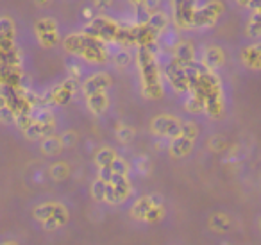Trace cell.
Segmentation results:
<instances>
[{"label":"cell","mask_w":261,"mask_h":245,"mask_svg":"<svg viewBox=\"0 0 261 245\" xmlns=\"http://www.w3.org/2000/svg\"><path fill=\"white\" fill-rule=\"evenodd\" d=\"M63 48L70 56L88 63V65H104L109 58L104 40L84 33H73L70 36H66L63 40Z\"/></svg>","instance_id":"obj_1"},{"label":"cell","mask_w":261,"mask_h":245,"mask_svg":"<svg viewBox=\"0 0 261 245\" xmlns=\"http://www.w3.org/2000/svg\"><path fill=\"white\" fill-rule=\"evenodd\" d=\"M31 34L38 47L43 51H54L65 40L61 33V22L48 11H41V15L34 20Z\"/></svg>","instance_id":"obj_2"},{"label":"cell","mask_w":261,"mask_h":245,"mask_svg":"<svg viewBox=\"0 0 261 245\" xmlns=\"http://www.w3.org/2000/svg\"><path fill=\"white\" fill-rule=\"evenodd\" d=\"M232 61V48L227 47L220 40H206L199 43V54H197V65L210 72H222Z\"/></svg>","instance_id":"obj_3"},{"label":"cell","mask_w":261,"mask_h":245,"mask_svg":"<svg viewBox=\"0 0 261 245\" xmlns=\"http://www.w3.org/2000/svg\"><path fill=\"white\" fill-rule=\"evenodd\" d=\"M229 6L225 0H202L193 16V31L210 33L217 29L229 15Z\"/></svg>","instance_id":"obj_4"},{"label":"cell","mask_w":261,"mask_h":245,"mask_svg":"<svg viewBox=\"0 0 261 245\" xmlns=\"http://www.w3.org/2000/svg\"><path fill=\"white\" fill-rule=\"evenodd\" d=\"M232 63L242 72L261 76V40H245L232 47Z\"/></svg>","instance_id":"obj_5"},{"label":"cell","mask_w":261,"mask_h":245,"mask_svg":"<svg viewBox=\"0 0 261 245\" xmlns=\"http://www.w3.org/2000/svg\"><path fill=\"white\" fill-rule=\"evenodd\" d=\"M138 66H140V77L143 83V91L149 99H160L163 95V83H161L160 66L154 58L152 52L140 51L138 56Z\"/></svg>","instance_id":"obj_6"},{"label":"cell","mask_w":261,"mask_h":245,"mask_svg":"<svg viewBox=\"0 0 261 245\" xmlns=\"http://www.w3.org/2000/svg\"><path fill=\"white\" fill-rule=\"evenodd\" d=\"M199 136H200L199 124L193 122V120H185L181 127V133L170 140V145H168L170 156L175 159L188 158L193 152V149H195V143H197V140H199Z\"/></svg>","instance_id":"obj_7"},{"label":"cell","mask_w":261,"mask_h":245,"mask_svg":"<svg viewBox=\"0 0 261 245\" xmlns=\"http://www.w3.org/2000/svg\"><path fill=\"white\" fill-rule=\"evenodd\" d=\"M56 131V115L50 109H41L38 115H31L29 126L23 129L29 140H41V138L48 136V134H54Z\"/></svg>","instance_id":"obj_8"},{"label":"cell","mask_w":261,"mask_h":245,"mask_svg":"<svg viewBox=\"0 0 261 245\" xmlns=\"http://www.w3.org/2000/svg\"><path fill=\"white\" fill-rule=\"evenodd\" d=\"M106 181V179H104ZM106 197L104 202L108 204H122L133 193V186H130L129 176H122V174H113L111 179L106 181Z\"/></svg>","instance_id":"obj_9"},{"label":"cell","mask_w":261,"mask_h":245,"mask_svg":"<svg viewBox=\"0 0 261 245\" xmlns=\"http://www.w3.org/2000/svg\"><path fill=\"white\" fill-rule=\"evenodd\" d=\"M202 0H172V18L182 31H193V16Z\"/></svg>","instance_id":"obj_10"},{"label":"cell","mask_w":261,"mask_h":245,"mask_svg":"<svg viewBox=\"0 0 261 245\" xmlns=\"http://www.w3.org/2000/svg\"><path fill=\"white\" fill-rule=\"evenodd\" d=\"M181 127H182L181 118L163 113V115H158L152 118V122H150V133L158 138L172 140V138H175L179 133H181Z\"/></svg>","instance_id":"obj_11"},{"label":"cell","mask_w":261,"mask_h":245,"mask_svg":"<svg viewBox=\"0 0 261 245\" xmlns=\"http://www.w3.org/2000/svg\"><path fill=\"white\" fill-rule=\"evenodd\" d=\"M242 36L245 40H261V2L247 15H243Z\"/></svg>","instance_id":"obj_12"},{"label":"cell","mask_w":261,"mask_h":245,"mask_svg":"<svg viewBox=\"0 0 261 245\" xmlns=\"http://www.w3.org/2000/svg\"><path fill=\"white\" fill-rule=\"evenodd\" d=\"M109 90H97L91 91V93H86L84 99H86V108L90 109V113L100 116L108 111L109 108Z\"/></svg>","instance_id":"obj_13"},{"label":"cell","mask_w":261,"mask_h":245,"mask_svg":"<svg viewBox=\"0 0 261 245\" xmlns=\"http://www.w3.org/2000/svg\"><path fill=\"white\" fill-rule=\"evenodd\" d=\"M66 149L65 140L59 134H48L40 140V152L43 156H59Z\"/></svg>","instance_id":"obj_14"},{"label":"cell","mask_w":261,"mask_h":245,"mask_svg":"<svg viewBox=\"0 0 261 245\" xmlns=\"http://www.w3.org/2000/svg\"><path fill=\"white\" fill-rule=\"evenodd\" d=\"M63 208H65V204H61V202H52V201L41 202V204H38L36 208H34L33 215L38 222L43 224V222H47L48 218H52L54 215H58Z\"/></svg>","instance_id":"obj_15"},{"label":"cell","mask_w":261,"mask_h":245,"mask_svg":"<svg viewBox=\"0 0 261 245\" xmlns=\"http://www.w3.org/2000/svg\"><path fill=\"white\" fill-rule=\"evenodd\" d=\"M161 201L160 195H145V197L138 199V201L133 204V216L138 220H145L147 213L150 211V208H152L154 204H158V202Z\"/></svg>","instance_id":"obj_16"},{"label":"cell","mask_w":261,"mask_h":245,"mask_svg":"<svg viewBox=\"0 0 261 245\" xmlns=\"http://www.w3.org/2000/svg\"><path fill=\"white\" fill-rule=\"evenodd\" d=\"M210 227L213 231H217V233H227L232 227V220H231V216L225 215V213L217 211L210 216Z\"/></svg>","instance_id":"obj_17"},{"label":"cell","mask_w":261,"mask_h":245,"mask_svg":"<svg viewBox=\"0 0 261 245\" xmlns=\"http://www.w3.org/2000/svg\"><path fill=\"white\" fill-rule=\"evenodd\" d=\"M72 93H73V81H66L58 90H54V93H52V102H56V104H65L66 101L72 99Z\"/></svg>","instance_id":"obj_18"},{"label":"cell","mask_w":261,"mask_h":245,"mask_svg":"<svg viewBox=\"0 0 261 245\" xmlns=\"http://www.w3.org/2000/svg\"><path fill=\"white\" fill-rule=\"evenodd\" d=\"M231 11H236L238 15H247L250 9H254L261 0H225Z\"/></svg>","instance_id":"obj_19"},{"label":"cell","mask_w":261,"mask_h":245,"mask_svg":"<svg viewBox=\"0 0 261 245\" xmlns=\"http://www.w3.org/2000/svg\"><path fill=\"white\" fill-rule=\"evenodd\" d=\"M70 165L65 161H58V163H52L50 168H48V176H50L52 181H65L70 177Z\"/></svg>","instance_id":"obj_20"},{"label":"cell","mask_w":261,"mask_h":245,"mask_svg":"<svg viewBox=\"0 0 261 245\" xmlns=\"http://www.w3.org/2000/svg\"><path fill=\"white\" fill-rule=\"evenodd\" d=\"M66 222H68V209H66V206H65L58 215H54L52 218H48L47 222H43V227L48 231H52V229H58V227L65 226Z\"/></svg>","instance_id":"obj_21"},{"label":"cell","mask_w":261,"mask_h":245,"mask_svg":"<svg viewBox=\"0 0 261 245\" xmlns=\"http://www.w3.org/2000/svg\"><path fill=\"white\" fill-rule=\"evenodd\" d=\"M106 181L102 179V177H98L97 176V179L93 181V184H91V195H93V199L95 201H104V197H106Z\"/></svg>","instance_id":"obj_22"},{"label":"cell","mask_w":261,"mask_h":245,"mask_svg":"<svg viewBox=\"0 0 261 245\" xmlns=\"http://www.w3.org/2000/svg\"><path fill=\"white\" fill-rule=\"evenodd\" d=\"M165 215V209H163V204H161V201L158 202V204H154L152 208H150V211L147 213L145 220L147 222H158V220H161Z\"/></svg>","instance_id":"obj_23"},{"label":"cell","mask_w":261,"mask_h":245,"mask_svg":"<svg viewBox=\"0 0 261 245\" xmlns=\"http://www.w3.org/2000/svg\"><path fill=\"white\" fill-rule=\"evenodd\" d=\"M133 136H135V131L130 129V127H127V126H120L118 131H116V138H118L122 143L130 141V140H133Z\"/></svg>","instance_id":"obj_24"},{"label":"cell","mask_w":261,"mask_h":245,"mask_svg":"<svg viewBox=\"0 0 261 245\" xmlns=\"http://www.w3.org/2000/svg\"><path fill=\"white\" fill-rule=\"evenodd\" d=\"M93 4H95V9L97 11H109V8L113 6V0H93Z\"/></svg>","instance_id":"obj_25"},{"label":"cell","mask_w":261,"mask_h":245,"mask_svg":"<svg viewBox=\"0 0 261 245\" xmlns=\"http://www.w3.org/2000/svg\"><path fill=\"white\" fill-rule=\"evenodd\" d=\"M52 4H54V0H34V6L38 9H41V11H48L52 8Z\"/></svg>","instance_id":"obj_26"},{"label":"cell","mask_w":261,"mask_h":245,"mask_svg":"<svg viewBox=\"0 0 261 245\" xmlns=\"http://www.w3.org/2000/svg\"><path fill=\"white\" fill-rule=\"evenodd\" d=\"M59 2H65V4H70V2H75V0H59Z\"/></svg>","instance_id":"obj_27"},{"label":"cell","mask_w":261,"mask_h":245,"mask_svg":"<svg viewBox=\"0 0 261 245\" xmlns=\"http://www.w3.org/2000/svg\"><path fill=\"white\" fill-rule=\"evenodd\" d=\"M259 229H261V216H259Z\"/></svg>","instance_id":"obj_28"},{"label":"cell","mask_w":261,"mask_h":245,"mask_svg":"<svg viewBox=\"0 0 261 245\" xmlns=\"http://www.w3.org/2000/svg\"><path fill=\"white\" fill-rule=\"evenodd\" d=\"M4 245H16V243H4Z\"/></svg>","instance_id":"obj_29"}]
</instances>
